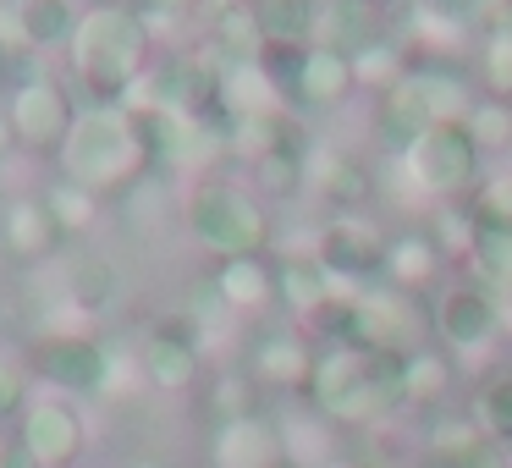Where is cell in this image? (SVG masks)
I'll list each match as a JSON object with an SVG mask.
<instances>
[{
    "mask_svg": "<svg viewBox=\"0 0 512 468\" xmlns=\"http://www.w3.org/2000/svg\"><path fill=\"white\" fill-rule=\"evenodd\" d=\"M72 122H78L72 94L61 89L56 78H45V72H28V78L6 94V133H12V144L28 149L34 160H61Z\"/></svg>",
    "mask_w": 512,
    "mask_h": 468,
    "instance_id": "obj_7",
    "label": "cell"
},
{
    "mask_svg": "<svg viewBox=\"0 0 512 468\" xmlns=\"http://www.w3.org/2000/svg\"><path fill=\"white\" fill-rule=\"evenodd\" d=\"M457 468H507V446L490 441V435H485V441H479V446H474V452H468Z\"/></svg>",
    "mask_w": 512,
    "mask_h": 468,
    "instance_id": "obj_41",
    "label": "cell"
},
{
    "mask_svg": "<svg viewBox=\"0 0 512 468\" xmlns=\"http://www.w3.org/2000/svg\"><path fill=\"white\" fill-rule=\"evenodd\" d=\"M61 287H67V303L72 309H83V314H100V309H111V298H116V265L105 254H72L67 259V276H61Z\"/></svg>",
    "mask_w": 512,
    "mask_h": 468,
    "instance_id": "obj_24",
    "label": "cell"
},
{
    "mask_svg": "<svg viewBox=\"0 0 512 468\" xmlns=\"http://www.w3.org/2000/svg\"><path fill=\"white\" fill-rule=\"evenodd\" d=\"M353 72H358V89H397L402 78L413 72V61L402 56L391 39H364V45L353 50Z\"/></svg>",
    "mask_w": 512,
    "mask_h": 468,
    "instance_id": "obj_32",
    "label": "cell"
},
{
    "mask_svg": "<svg viewBox=\"0 0 512 468\" xmlns=\"http://www.w3.org/2000/svg\"><path fill=\"white\" fill-rule=\"evenodd\" d=\"M248 6L265 39H298V45H309V34L325 17V0H248Z\"/></svg>",
    "mask_w": 512,
    "mask_h": 468,
    "instance_id": "obj_27",
    "label": "cell"
},
{
    "mask_svg": "<svg viewBox=\"0 0 512 468\" xmlns=\"http://www.w3.org/2000/svg\"><path fill=\"white\" fill-rule=\"evenodd\" d=\"M479 441H485V430L474 424V413H446V419H435L430 435H424V457H430L435 468H457Z\"/></svg>",
    "mask_w": 512,
    "mask_h": 468,
    "instance_id": "obj_31",
    "label": "cell"
},
{
    "mask_svg": "<svg viewBox=\"0 0 512 468\" xmlns=\"http://www.w3.org/2000/svg\"><path fill=\"white\" fill-rule=\"evenodd\" d=\"M28 369H34L45 386L72 391V397H89V391L111 386V353H105L94 336H78V331L39 336V342L28 347Z\"/></svg>",
    "mask_w": 512,
    "mask_h": 468,
    "instance_id": "obj_9",
    "label": "cell"
},
{
    "mask_svg": "<svg viewBox=\"0 0 512 468\" xmlns=\"http://www.w3.org/2000/svg\"><path fill=\"white\" fill-rule=\"evenodd\" d=\"M78 23V0H12V34L23 50H72Z\"/></svg>",
    "mask_w": 512,
    "mask_h": 468,
    "instance_id": "obj_20",
    "label": "cell"
},
{
    "mask_svg": "<svg viewBox=\"0 0 512 468\" xmlns=\"http://www.w3.org/2000/svg\"><path fill=\"white\" fill-rule=\"evenodd\" d=\"M336 347H358V353H380V358H408L424 347V314L408 292L397 287H353L342 298V331Z\"/></svg>",
    "mask_w": 512,
    "mask_h": 468,
    "instance_id": "obj_4",
    "label": "cell"
},
{
    "mask_svg": "<svg viewBox=\"0 0 512 468\" xmlns=\"http://www.w3.org/2000/svg\"><path fill=\"white\" fill-rule=\"evenodd\" d=\"M463 127H468V138L479 144V155H507L512 149V100H490V94H479Z\"/></svg>",
    "mask_w": 512,
    "mask_h": 468,
    "instance_id": "obj_33",
    "label": "cell"
},
{
    "mask_svg": "<svg viewBox=\"0 0 512 468\" xmlns=\"http://www.w3.org/2000/svg\"><path fill=\"white\" fill-rule=\"evenodd\" d=\"M358 89V72H353V50L342 45H309L303 56V78H298V111H331L342 105L347 94Z\"/></svg>",
    "mask_w": 512,
    "mask_h": 468,
    "instance_id": "obj_17",
    "label": "cell"
},
{
    "mask_svg": "<svg viewBox=\"0 0 512 468\" xmlns=\"http://www.w3.org/2000/svg\"><path fill=\"white\" fill-rule=\"evenodd\" d=\"M155 34L127 6H94L72 34V72L94 94V105H127L149 83Z\"/></svg>",
    "mask_w": 512,
    "mask_h": 468,
    "instance_id": "obj_1",
    "label": "cell"
},
{
    "mask_svg": "<svg viewBox=\"0 0 512 468\" xmlns=\"http://www.w3.org/2000/svg\"><path fill=\"white\" fill-rule=\"evenodd\" d=\"M0 468H39V463L28 457V446L17 441V435H6V441H0Z\"/></svg>",
    "mask_w": 512,
    "mask_h": 468,
    "instance_id": "obj_42",
    "label": "cell"
},
{
    "mask_svg": "<svg viewBox=\"0 0 512 468\" xmlns=\"http://www.w3.org/2000/svg\"><path fill=\"white\" fill-rule=\"evenodd\" d=\"M0 248H6L17 265H45V259H56L61 248H67V232H61V221L50 215L45 193H39V199L17 193V199L0 204Z\"/></svg>",
    "mask_w": 512,
    "mask_h": 468,
    "instance_id": "obj_14",
    "label": "cell"
},
{
    "mask_svg": "<svg viewBox=\"0 0 512 468\" xmlns=\"http://www.w3.org/2000/svg\"><path fill=\"white\" fill-rule=\"evenodd\" d=\"M314 254L342 287H364L386 270V237L369 215H331L314 237Z\"/></svg>",
    "mask_w": 512,
    "mask_h": 468,
    "instance_id": "obj_11",
    "label": "cell"
},
{
    "mask_svg": "<svg viewBox=\"0 0 512 468\" xmlns=\"http://www.w3.org/2000/svg\"><path fill=\"white\" fill-rule=\"evenodd\" d=\"M215 419H243V413H259L254 408V375H221L215 380Z\"/></svg>",
    "mask_w": 512,
    "mask_h": 468,
    "instance_id": "obj_38",
    "label": "cell"
},
{
    "mask_svg": "<svg viewBox=\"0 0 512 468\" xmlns=\"http://www.w3.org/2000/svg\"><path fill=\"white\" fill-rule=\"evenodd\" d=\"M413 78H419L424 105H430L435 122H468V111H474L479 94L468 89L463 72H452V67H413Z\"/></svg>",
    "mask_w": 512,
    "mask_h": 468,
    "instance_id": "obj_28",
    "label": "cell"
},
{
    "mask_svg": "<svg viewBox=\"0 0 512 468\" xmlns=\"http://www.w3.org/2000/svg\"><path fill=\"white\" fill-rule=\"evenodd\" d=\"M215 298L226 303L232 314H259L276 303V259L270 254H237L215 265Z\"/></svg>",
    "mask_w": 512,
    "mask_h": 468,
    "instance_id": "obj_18",
    "label": "cell"
},
{
    "mask_svg": "<svg viewBox=\"0 0 512 468\" xmlns=\"http://www.w3.org/2000/svg\"><path fill=\"white\" fill-rule=\"evenodd\" d=\"M331 6H369V0H331Z\"/></svg>",
    "mask_w": 512,
    "mask_h": 468,
    "instance_id": "obj_44",
    "label": "cell"
},
{
    "mask_svg": "<svg viewBox=\"0 0 512 468\" xmlns=\"http://www.w3.org/2000/svg\"><path fill=\"white\" fill-rule=\"evenodd\" d=\"M138 468H160V463H138Z\"/></svg>",
    "mask_w": 512,
    "mask_h": 468,
    "instance_id": "obj_47",
    "label": "cell"
},
{
    "mask_svg": "<svg viewBox=\"0 0 512 468\" xmlns=\"http://www.w3.org/2000/svg\"><path fill=\"white\" fill-rule=\"evenodd\" d=\"M17 441L28 446V457H34L39 468H72L83 452V441H89V424H83L78 402L67 397H39L23 408V419H17Z\"/></svg>",
    "mask_w": 512,
    "mask_h": 468,
    "instance_id": "obj_12",
    "label": "cell"
},
{
    "mask_svg": "<svg viewBox=\"0 0 512 468\" xmlns=\"http://www.w3.org/2000/svg\"><path fill=\"white\" fill-rule=\"evenodd\" d=\"M309 408L325 413L331 424H380L397 408H408L402 391V358H380V353H358V347H325L314 358V380H309Z\"/></svg>",
    "mask_w": 512,
    "mask_h": 468,
    "instance_id": "obj_2",
    "label": "cell"
},
{
    "mask_svg": "<svg viewBox=\"0 0 512 468\" xmlns=\"http://www.w3.org/2000/svg\"><path fill=\"white\" fill-rule=\"evenodd\" d=\"M149 6H160V12H193L199 0H149Z\"/></svg>",
    "mask_w": 512,
    "mask_h": 468,
    "instance_id": "obj_43",
    "label": "cell"
},
{
    "mask_svg": "<svg viewBox=\"0 0 512 468\" xmlns=\"http://www.w3.org/2000/svg\"><path fill=\"white\" fill-rule=\"evenodd\" d=\"M441 265H446V259H441V248L424 237V226H408V232L386 237V270H380V281L413 298L424 281L441 276Z\"/></svg>",
    "mask_w": 512,
    "mask_h": 468,
    "instance_id": "obj_21",
    "label": "cell"
},
{
    "mask_svg": "<svg viewBox=\"0 0 512 468\" xmlns=\"http://www.w3.org/2000/svg\"><path fill=\"white\" fill-rule=\"evenodd\" d=\"M309 188L320 193V199L342 204V215H358V204H369V193H375V177H369L364 160H353L347 149L309 144Z\"/></svg>",
    "mask_w": 512,
    "mask_h": 468,
    "instance_id": "obj_19",
    "label": "cell"
},
{
    "mask_svg": "<svg viewBox=\"0 0 512 468\" xmlns=\"http://www.w3.org/2000/svg\"><path fill=\"white\" fill-rule=\"evenodd\" d=\"M303 56H309V45H298V39H265V45H259V56H254V72L270 83V94H276L287 111H292V100H298Z\"/></svg>",
    "mask_w": 512,
    "mask_h": 468,
    "instance_id": "obj_29",
    "label": "cell"
},
{
    "mask_svg": "<svg viewBox=\"0 0 512 468\" xmlns=\"http://www.w3.org/2000/svg\"><path fill=\"white\" fill-rule=\"evenodd\" d=\"M45 204H50V215L61 221V232H67V237L89 232V226L100 221V193L78 188V182H67V177H56L45 188Z\"/></svg>",
    "mask_w": 512,
    "mask_h": 468,
    "instance_id": "obj_35",
    "label": "cell"
},
{
    "mask_svg": "<svg viewBox=\"0 0 512 468\" xmlns=\"http://www.w3.org/2000/svg\"><path fill=\"white\" fill-rule=\"evenodd\" d=\"M452 358L441 347H419V353L402 358V391H408V408H435V402L452 397Z\"/></svg>",
    "mask_w": 512,
    "mask_h": 468,
    "instance_id": "obj_25",
    "label": "cell"
},
{
    "mask_svg": "<svg viewBox=\"0 0 512 468\" xmlns=\"http://www.w3.org/2000/svg\"><path fill=\"white\" fill-rule=\"evenodd\" d=\"M435 336L452 353H485L501 336V298L490 287H479L474 276H457L452 287L435 298Z\"/></svg>",
    "mask_w": 512,
    "mask_h": 468,
    "instance_id": "obj_10",
    "label": "cell"
},
{
    "mask_svg": "<svg viewBox=\"0 0 512 468\" xmlns=\"http://www.w3.org/2000/svg\"><path fill=\"white\" fill-rule=\"evenodd\" d=\"M314 342L309 331H265L254 347H248V375H254V386L265 391H309L314 380Z\"/></svg>",
    "mask_w": 512,
    "mask_h": 468,
    "instance_id": "obj_15",
    "label": "cell"
},
{
    "mask_svg": "<svg viewBox=\"0 0 512 468\" xmlns=\"http://www.w3.org/2000/svg\"><path fill=\"white\" fill-rule=\"evenodd\" d=\"M188 232L210 248L215 259L237 254H265L270 248V215L254 193L232 188V182H210L188 199Z\"/></svg>",
    "mask_w": 512,
    "mask_h": 468,
    "instance_id": "obj_6",
    "label": "cell"
},
{
    "mask_svg": "<svg viewBox=\"0 0 512 468\" xmlns=\"http://www.w3.org/2000/svg\"><path fill=\"white\" fill-rule=\"evenodd\" d=\"M380 144H391V149H408L413 138H424L435 127V116H430V105H424V89H419V78H402L397 89H386L380 94Z\"/></svg>",
    "mask_w": 512,
    "mask_h": 468,
    "instance_id": "obj_22",
    "label": "cell"
},
{
    "mask_svg": "<svg viewBox=\"0 0 512 468\" xmlns=\"http://www.w3.org/2000/svg\"><path fill=\"white\" fill-rule=\"evenodd\" d=\"M402 171H408V182L424 193V199L457 204V199H468V193L479 188L485 155H479V144L468 138L463 122H435L424 138H413V144L402 149Z\"/></svg>",
    "mask_w": 512,
    "mask_h": 468,
    "instance_id": "obj_5",
    "label": "cell"
},
{
    "mask_svg": "<svg viewBox=\"0 0 512 468\" xmlns=\"http://www.w3.org/2000/svg\"><path fill=\"white\" fill-rule=\"evenodd\" d=\"M144 166L149 155H144V138H138L133 105H89V111H78L67 149H61V177L89 193H116Z\"/></svg>",
    "mask_w": 512,
    "mask_h": 468,
    "instance_id": "obj_3",
    "label": "cell"
},
{
    "mask_svg": "<svg viewBox=\"0 0 512 468\" xmlns=\"http://www.w3.org/2000/svg\"><path fill=\"white\" fill-rule=\"evenodd\" d=\"M210 468H287L281 419H270V413L221 419L210 435Z\"/></svg>",
    "mask_w": 512,
    "mask_h": 468,
    "instance_id": "obj_13",
    "label": "cell"
},
{
    "mask_svg": "<svg viewBox=\"0 0 512 468\" xmlns=\"http://www.w3.org/2000/svg\"><path fill=\"white\" fill-rule=\"evenodd\" d=\"M204 325L193 320V314H160L155 325H149L144 336V353H138V364H144V380L155 391H193L204 375Z\"/></svg>",
    "mask_w": 512,
    "mask_h": 468,
    "instance_id": "obj_8",
    "label": "cell"
},
{
    "mask_svg": "<svg viewBox=\"0 0 512 468\" xmlns=\"http://www.w3.org/2000/svg\"><path fill=\"white\" fill-rule=\"evenodd\" d=\"M336 468H375V463H336Z\"/></svg>",
    "mask_w": 512,
    "mask_h": 468,
    "instance_id": "obj_46",
    "label": "cell"
},
{
    "mask_svg": "<svg viewBox=\"0 0 512 468\" xmlns=\"http://www.w3.org/2000/svg\"><path fill=\"white\" fill-rule=\"evenodd\" d=\"M0 325H6V320H0Z\"/></svg>",
    "mask_w": 512,
    "mask_h": 468,
    "instance_id": "obj_49",
    "label": "cell"
},
{
    "mask_svg": "<svg viewBox=\"0 0 512 468\" xmlns=\"http://www.w3.org/2000/svg\"><path fill=\"white\" fill-rule=\"evenodd\" d=\"M424 237L441 248L446 265H468V259H474V243H479V226H474V215H468L463 199L430 204V210H424Z\"/></svg>",
    "mask_w": 512,
    "mask_h": 468,
    "instance_id": "obj_26",
    "label": "cell"
},
{
    "mask_svg": "<svg viewBox=\"0 0 512 468\" xmlns=\"http://www.w3.org/2000/svg\"><path fill=\"white\" fill-rule=\"evenodd\" d=\"M474 424L490 435V441H501V446H512V375H501V380H485V386L474 391Z\"/></svg>",
    "mask_w": 512,
    "mask_h": 468,
    "instance_id": "obj_37",
    "label": "cell"
},
{
    "mask_svg": "<svg viewBox=\"0 0 512 468\" xmlns=\"http://www.w3.org/2000/svg\"><path fill=\"white\" fill-rule=\"evenodd\" d=\"M281 446H287V468H336V424L325 413L281 419Z\"/></svg>",
    "mask_w": 512,
    "mask_h": 468,
    "instance_id": "obj_23",
    "label": "cell"
},
{
    "mask_svg": "<svg viewBox=\"0 0 512 468\" xmlns=\"http://www.w3.org/2000/svg\"><path fill=\"white\" fill-rule=\"evenodd\" d=\"M23 408H28V380H23V369L0 358V424H17V419H23Z\"/></svg>",
    "mask_w": 512,
    "mask_h": 468,
    "instance_id": "obj_39",
    "label": "cell"
},
{
    "mask_svg": "<svg viewBox=\"0 0 512 468\" xmlns=\"http://www.w3.org/2000/svg\"><path fill=\"white\" fill-rule=\"evenodd\" d=\"M468 215H474L479 232H512V171L496 177H479V188L468 193Z\"/></svg>",
    "mask_w": 512,
    "mask_h": 468,
    "instance_id": "obj_34",
    "label": "cell"
},
{
    "mask_svg": "<svg viewBox=\"0 0 512 468\" xmlns=\"http://www.w3.org/2000/svg\"><path fill=\"white\" fill-rule=\"evenodd\" d=\"M342 292H347V287L320 265V254H314V248L276 259V298L292 309V320H298V325H309L314 314H320L325 303H336Z\"/></svg>",
    "mask_w": 512,
    "mask_h": 468,
    "instance_id": "obj_16",
    "label": "cell"
},
{
    "mask_svg": "<svg viewBox=\"0 0 512 468\" xmlns=\"http://www.w3.org/2000/svg\"><path fill=\"white\" fill-rule=\"evenodd\" d=\"M474 72H479V89L490 100H512V23L485 28V39L474 50Z\"/></svg>",
    "mask_w": 512,
    "mask_h": 468,
    "instance_id": "obj_30",
    "label": "cell"
},
{
    "mask_svg": "<svg viewBox=\"0 0 512 468\" xmlns=\"http://www.w3.org/2000/svg\"><path fill=\"white\" fill-rule=\"evenodd\" d=\"M23 56H28V50H23V39H17L12 28L0 23V89H6V94H12L17 83L28 78V72H23Z\"/></svg>",
    "mask_w": 512,
    "mask_h": 468,
    "instance_id": "obj_40",
    "label": "cell"
},
{
    "mask_svg": "<svg viewBox=\"0 0 512 468\" xmlns=\"http://www.w3.org/2000/svg\"><path fill=\"white\" fill-rule=\"evenodd\" d=\"M507 155H512V149H507Z\"/></svg>",
    "mask_w": 512,
    "mask_h": 468,
    "instance_id": "obj_48",
    "label": "cell"
},
{
    "mask_svg": "<svg viewBox=\"0 0 512 468\" xmlns=\"http://www.w3.org/2000/svg\"><path fill=\"white\" fill-rule=\"evenodd\" d=\"M6 138H12V133H6V116H0V144H6Z\"/></svg>",
    "mask_w": 512,
    "mask_h": 468,
    "instance_id": "obj_45",
    "label": "cell"
},
{
    "mask_svg": "<svg viewBox=\"0 0 512 468\" xmlns=\"http://www.w3.org/2000/svg\"><path fill=\"white\" fill-rule=\"evenodd\" d=\"M468 276H474L479 287H490L496 298L512 292V232H479L474 259H468Z\"/></svg>",
    "mask_w": 512,
    "mask_h": 468,
    "instance_id": "obj_36",
    "label": "cell"
}]
</instances>
